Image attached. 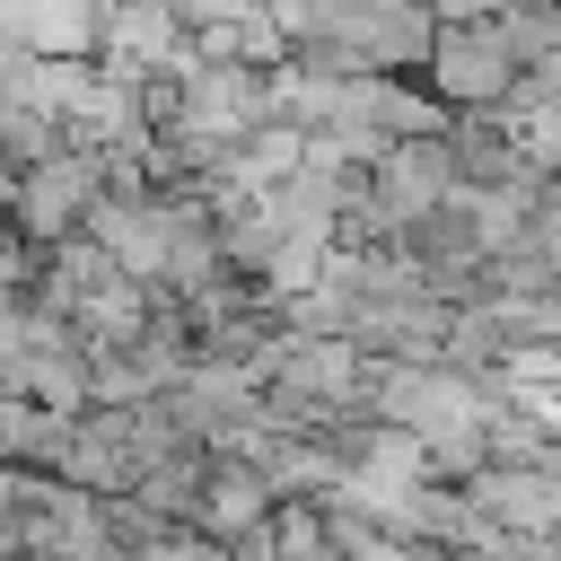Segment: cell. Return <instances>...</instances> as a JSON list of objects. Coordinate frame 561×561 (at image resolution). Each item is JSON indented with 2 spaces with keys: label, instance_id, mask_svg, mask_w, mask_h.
Instances as JSON below:
<instances>
[{
  "label": "cell",
  "instance_id": "obj_1",
  "mask_svg": "<svg viewBox=\"0 0 561 561\" xmlns=\"http://www.w3.org/2000/svg\"><path fill=\"white\" fill-rule=\"evenodd\" d=\"M517 53H508V35H500V18L482 26H438V44H430V79H438V96L447 105H508L517 96Z\"/></svg>",
  "mask_w": 561,
  "mask_h": 561
},
{
  "label": "cell",
  "instance_id": "obj_3",
  "mask_svg": "<svg viewBox=\"0 0 561 561\" xmlns=\"http://www.w3.org/2000/svg\"><path fill=\"white\" fill-rule=\"evenodd\" d=\"M18 202H26V219L53 237V228H70L79 210H96V167H88V158H44Z\"/></svg>",
  "mask_w": 561,
  "mask_h": 561
},
{
  "label": "cell",
  "instance_id": "obj_2",
  "mask_svg": "<svg viewBox=\"0 0 561 561\" xmlns=\"http://www.w3.org/2000/svg\"><path fill=\"white\" fill-rule=\"evenodd\" d=\"M272 508H280V500H272V482H263L254 465H219V473H210V500H202L193 517H202V543H237V535H263Z\"/></svg>",
  "mask_w": 561,
  "mask_h": 561
}]
</instances>
